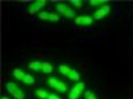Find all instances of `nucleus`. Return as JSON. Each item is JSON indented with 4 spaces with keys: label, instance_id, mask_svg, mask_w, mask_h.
I'll use <instances>...</instances> for the list:
<instances>
[{
    "label": "nucleus",
    "instance_id": "nucleus-16",
    "mask_svg": "<svg viewBox=\"0 0 133 99\" xmlns=\"http://www.w3.org/2000/svg\"><path fill=\"white\" fill-rule=\"evenodd\" d=\"M49 13H50V12L46 11H43L38 13V18L39 19L43 20V21H48Z\"/></svg>",
    "mask_w": 133,
    "mask_h": 99
},
{
    "label": "nucleus",
    "instance_id": "nucleus-20",
    "mask_svg": "<svg viewBox=\"0 0 133 99\" xmlns=\"http://www.w3.org/2000/svg\"><path fill=\"white\" fill-rule=\"evenodd\" d=\"M69 3L76 8H80L83 5V1L81 0H71Z\"/></svg>",
    "mask_w": 133,
    "mask_h": 99
},
{
    "label": "nucleus",
    "instance_id": "nucleus-12",
    "mask_svg": "<svg viewBox=\"0 0 133 99\" xmlns=\"http://www.w3.org/2000/svg\"><path fill=\"white\" fill-rule=\"evenodd\" d=\"M67 77L70 80H74V81H78L81 79V75H80L79 72L75 69H71Z\"/></svg>",
    "mask_w": 133,
    "mask_h": 99
},
{
    "label": "nucleus",
    "instance_id": "nucleus-5",
    "mask_svg": "<svg viewBox=\"0 0 133 99\" xmlns=\"http://www.w3.org/2000/svg\"><path fill=\"white\" fill-rule=\"evenodd\" d=\"M93 21L94 18L89 15H80L74 19L75 24L79 26H90L93 23Z\"/></svg>",
    "mask_w": 133,
    "mask_h": 99
},
{
    "label": "nucleus",
    "instance_id": "nucleus-2",
    "mask_svg": "<svg viewBox=\"0 0 133 99\" xmlns=\"http://www.w3.org/2000/svg\"><path fill=\"white\" fill-rule=\"evenodd\" d=\"M48 83L50 87L58 91V92H66L68 90V87L66 83L57 77H49L48 79Z\"/></svg>",
    "mask_w": 133,
    "mask_h": 99
},
{
    "label": "nucleus",
    "instance_id": "nucleus-19",
    "mask_svg": "<svg viewBox=\"0 0 133 99\" xmlns=\"http://www.w3.org/2000/svg\"><path fill=\"white\" fill-rule=\"evenodd\" d=\"M59 20V16L58 14L55 13H49V16L48 21L51 22H58Z\"/></svg>",
    "mask_w": 133,
    "mask_h": 99
},
{
    "label": "nucleus",
    "instance_id": "nucleus-11",
    "mask_svg": "<svg viewBox=\"0 0 133 99\" xmlns=\"http://www.w3.org/2000/svg\"><path fill=\"white\" fill-rule=\"evenodd\" d=\"M71 68L69 67L68 65L66 64H60L58 66V70L60 74H62L63 75H65V76L67 77V75H68L70 71L71 70Z\"/></svg>",
    "mask_w": 133,
    "mask_h": 99
},
{
    "label": "nucleus",
    "instance_id": "nucleus-8",
    "mask_svg": "<svg viewBox=\"0 0 133 99\" xmlns=\"http://www.w3.org/2000/svg\"><path fill=\"white\" fill-rule=\"evenodd\" d=\"M26 73H25V72L24 70H23L21 69H19V68L14 69L13 71H12V75H13V76L16 80H19V81H22L24 75H26Z\"/></svg>",
    "mask_w": 133,
    "mask_h": 99
},
{
    "label": "nucleus",
    "instance_id": "nucleus-15",
    "mask_svg": "<svg viewBox=\"0 0 133 99\" xmlns=\"http://www.w3.org/2000/svg\"><path fill=\"white\" fill-rule=\"evenodd\" d=\"M69 7L68 5H67L66 4L64 3H58L56 5V9L58 11V12L59 14L63 15L65 11L68 9V8Z\"/></svg>",
    "mask_w": 133,
    "mask_h": 99
},
{
    "label": "nucleus",
    "instance_id": "nucleus-9",
    "mask_svg": "<svg viewBox=\"0 0 133 99\" xmlns=\"http://www.w3.org/2000/svg\"><path fill=\"white\" fill-rule=\"evenodd\" d=\"M35 95L39 99H47L50 93L47 90L44 89H38L34 91Z\"/></svg>",
    "mask_w": 133,
    "mask_h": 99
},
{
    "label": "nucleus",
    "instance_id": "nucleus-13",
    "mask_svg": "<svg viewBox=\"0 0 133 99\" xmlns=\"http://www.w3.org/2000/svg\"><path fill=\"white\" fill-rule=\"evenodd\" d=\"M21 82L26 85H31L35 82V79L31 74H26Z\"/></svg>",
    "mask_w": 133,
    "mask_h": 99
},
{
    "label": "nucleus",
    "instance_id": "nucleus-3",
    "mask_svg": "<svg viewBox=\"0 0 133 99\" xmlns=\"http://www.w3.org/2000/svg\"><path fill=\"white\" fill-rule=\"evenodd\" d=\"M86 86L83 82L76 83L71 89L68 93V99H79L82 92L84 90Z\"/></svg>",
    "mask_w": 133,
    "mask_h": 99
},
{
    "label": "nucleus",
    "instance_id": "nucleus-1",
    "mask_svg": "<svg viewBox=\"0 0 133 99\" xmlns=\"http://www.w3.org/2000/svg\"><path fill=\"white\" fill-rule=\"evenodd\" d=\"M8 92L15 99H24L25 93L20 87L13 82H9L6 85Z\"/></svg>",
    "mask_w": 133,
    "mask_h": 99
},
{
    "label": "nucleus",
    "instance_id": "nucleus-4",
    "mask_svg": "<svg viewBox=\"0 0 133 99\" xmlns=\"http://www.w3.org/2000/svg\"><path fill=\"white\" fill-rule=\"evenodd\" d=\"M48 1L46 0H36L34 1L28 6V11L29 15H35L39 12L46 5Z\"/></svg>",
    "mask_w": 133,
    "mask_h": 99
},
{
    "label": "nucleus",
    "instance_id": "nucleus-22",
    "mask_svg": "<svg viewBox=\"0 0 133 99\" xmlns=\"http://www.w3.org/2000/svg\"><path fill=\"white\" fill-rule=\"evenodd\" d=\"M1 99H10L8 98V97H2V98H1Z\"/></svg>",
    "mask_w": 133,
    "mask_h": 99
},
{
    "label": "nucleus",
    "instance_id": "nucleus-17",
    "mask_svg": "<svg viewBox=\"0 0 133 99\" xmlns=\"http://www.w3.org/2000/svg\"><path fill=\"white\" fill-rule=\"evenodd\" d=\"M108 1H105V0H90L88 1L89 4L91 6L96 7L98 6H101L102 4L108 3Z\"/></svg>",
    "mask_w": 133,
    "mask_h": 99
},
{
    "label": "nucleus",
    "instance_id": "nucleus-21",
    "mask_svg": "<svg viewBox=\"0 0 133 99\" xmlns=\"http://www.w3.org/2000/svg\"><path fill=\"white\" fill-rule=\"evenodd\" d=\"M47 99H61V97L57 94H54V93H51V94H49Z\"/></svg>",
    "mask_w": 133,
    "mask_h": 99
},
{
    "label": "nucleus",
    "instance_id": "nucleus-18",
    "mask_svg": "<svg viewBox=\"0 0 133 99\" xmlns=\"http://www.w3.org/2000/svg\"><path fill=\"white\" fill-rule=\"evenodd\" d=\"M85 99H98L94 92L91 90H86L84 94Z\"/></svg>",
    "mask_w": 133,
    "mask_h": 99
},
{
    "label": "nucleus",
    "instance_id": "nucleus-6",
    "mask_svg": "<svg viewBox=\"0 0 133 99\" xmlns=\"http://www.w3.org/2000/svg\"><path fill=\"white\" fill-rule=\"evenodd\" d=\"M111 11L110 4H105L97 10L93 14V18L96 20H100L109 14Z\"/></svg>",
    "mask_w": 133,
    "mask_h": 99
},
{
    "label": "nucleus",
    "instance_id": "nucleus-7",
    "mask_svg": "<svg viewBox=\"0 0 133 99\" xmlns=\"http://www.w3.org/2000/svg\"><path fill=\"white\" fill-rule=\"evenodd\" d=\"M42 64L43 62L39 61H33L29 63L28 65V67L30 70L38 72V71L41 70Z\"/></svg>",
    "mask_w": 133,
    "mask_h": 99
},
{
    "label": "nucleus",
    "instance_id": "nucleus-10",
    "mask_svg": "<svg viewBox=\"0 0 133 99\" xmlns=\"http://www.w3.org/2000/svg\"><path fill=\"white\" fill-rule=\"evenodd\" d=\"M53 66L51 63L45 61L43 62L42 67H41V72H43L44 74H51L53 71Z\"/></svg>",
    "mask_w": 133,
    "mask_h": 99
},
{
    "label": "nucleus",
    "instance_id": "nucleus-14",
    "mask_svg": "<svg viewBox=\"0 0 133 99\" xmlns=\"http://www.w3.org/2000/svg\"><path fill=\"white\" fill-rule=\"evenodd\" d=\"M63 16H65L66 18H68V19H75L76 18V13L75 11L72 10V8L69 6L67 10L65 11Z\"/></svg>",
    "mask_w": 133,
    "mask_h": 99
}]
</instances>
